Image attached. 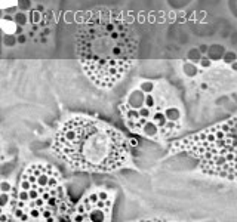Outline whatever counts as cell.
<instances>
[{
	"label": "cell",
	"instance_id": "8992f818",
	"mask_svg": "<svg viewBox=\"0 0 237 222\" xmlns=\"http://www.w3.org/2000/svg\"><path fill=\"white\" fill-rule=\"evenodd\" d=\"M113 198L105 191H92L80 200V203L71 209V221H108L111 213Z\"/></svg>",
	"mask_w": 237,
	"mask_h": 222
},
{
	"label": "cell",
	"instance_id": "6da1fadb",
	"mask_svg": "<svg viewBox=\"0 0 237 222\" xmlns=\"http://www.w3.org/2000/svg\"><path fill=\"white\" fill-rule=\"evenodd\" d=\"M76 52L87 79L113 89L136 62L138 36L120 12L96 9L79 27Z\"/></svg>",
	"mask_w": 237,
	"mask_h": 222
},
{
	"label": "cell",
	"instance_id": "3957f363",
	"mask_svg": "<svg viewBox=\"0 0 237 222\" xmlns=\"http://www.w3.org/2000/svg\"><path fill=\"white\" fill-rule=\"evenodd\" d=\"M71 204L65 195L61 173L50 164L28 166L19 178L13 219L64 221L70 219Z\"/></svg>",
	"mask_w": 237,
	"mask_h": 222
},
{
	"label": "cell",
	"instance_id": "277c9868",
	"mask_svg": "<svg viewBox=\"0 0 237 222\" xmlns=\"http://www.w3.org/2000/svg\"><path fill=\"white\" fill-rule=\"evenodd\" d=\"M237 119L221 122L201 132L193 133L170 148V154L187 151L198 160L200 169L212 176L236 181Z\"/></svg>",
	"mask_w": 237,
	"mask_h": 222
},
{
	"label": "cell",
	"instance_id": "7a4b0ae2",
	"mask_svg": "<svg viewBox=\"0 0 237 222\" xmlns=\"http://www.w3.org/2000/svg\"><path fill=\"white\" fill-rule=\"evenodd\" d=\"M53 153L74 170L107 173L123 167L129 157L126 138L102 120L74 116L52 139Z\"/></svg>",
	"mask_w": 237,
	"mask_h": 222
},
{
	"label": "cell",
	"instance_id": "5b68a950",
	"mask_svg": "<svg viewBox=\"0 0 237 222\" xmlns=\"http://www.w3.org/2000/svg\"><path fill=\"white\" fill-rule=\"evenodd\" d=\"M148 96L133 98V102L127 104V125L141 135L157 138L167 136L179 129V110L176 105L166 108V96L161 92L160 98L151 96V89Z\"/></svg>",
	"mask_w": 237,
	"mask_h": 222
}]
</instances>
